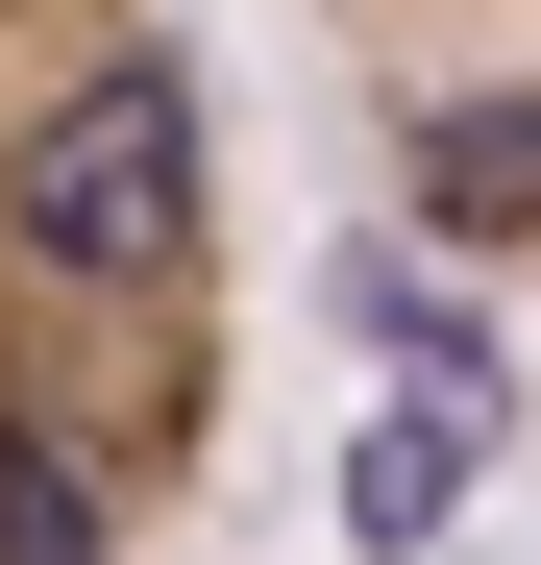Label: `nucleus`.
<instances>
[{"instance_id":"f03ea898","label":"nucleus","mask_w":541,"mask_h":565,"mask_svg":"<svg viewBox=\"0 0 541 565\" xmlns=\"http://www.w3.org/2000/svg\"><path fill=\"white\" fill-rule=\"evenodd\" d=\"M443 492H468V418H443V394H394L370 443H344V541H370V565H418Z\"/></svg>"},{"instance_id":"f257e3e1","label":"nucleus","mask_w":541,"mask_h":565,"mask_svg":"<svg viewBox=\"0 0 541 565\" xmlns=\"http://www.w3.org/2000/svg\"><path fill=\"white\" fill-rule=\"evenodd\" d=\"M0 270L74 320H172L198 296V74H172L148 25L74 50L25 124H0Z\"/></svg>"},{"instance_id":"7ed1b4c3","label":"nucleus","mask_w":541,"mask_h":565,"mask_svg":"<svg viewBox=\"0 0 541 565\" xmlns=\"http://www.w3.org/2000/svg\"><path fill=\"white\" fill-rule=\"evenodd\" d=\"M99 443H74V418H0V565H99Z\"/></svg>"}]
</instances>
